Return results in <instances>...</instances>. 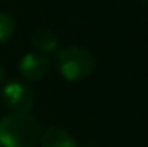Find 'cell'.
Here are the masks:
<instances>
[{"label": "cell", "instance_id": "obj_1", "mask_svg": "<svg viewBox=\"0 0 148 147\" xmlns=\"http://www.w3.org/2000/svg\"><path fill=\"white\" fill-rule=\"evenodd\" d=\"M41 125L29 112H12L0 119V147H36Z\"/></svg>", "mask_w": 148, "mask_h": 147}, {"label": "cell", "instance_id": "obj_2", "mask_svg": "<svg viewBox=\"0 0 148 147\" xmlns=\"http://www.w3.org/2000/svg\"><path fill=\"white\" fill-rule=\"evenodd\" d=\"M57 68H59V73L67 81H81L91 76L93 71L97 69V59L84 47L71 45L59 52Z\"/></svg>", "mask_w": 148, "mask_h": 147}, {"label": "cell", "instance_id": "obj_3", "mask_svg": "<svg viewBox=\"0 0 148 147\" xmlns=\"http://www.w3.org/2000/svg\"><path fill=\"white\" fill-rule=\"evenodd\" d=\"M2 101L12 112H29L35 106V92L23 81H9L2 88Z\"/></svg>", "mask_w": 148, "mask_h": 147}, {"label": "cell", "instance_id": "obj_4", "mask_svg": "<svg viewBox=\"0 0 148 147\" xmlns=\"http://www.w3.org/2000/svg\"><path fill=\"white\" fill-rule=\"evenodd\" d=\"M48 71H50V61L43 54L29 52V54H24L23 59L19 61V73L26 80L40 81L48 74Z\"/></svg>", "mask_w": 148, "mask_h": 147}, {"label": "cell", "instance_id": "obj_5", "mask_svg": "<svg viewBox=\"0 0 148 147\" xmlns=\"http://www.w3.org/2000/svg\"><path fill=\"white\" fill-rule=\"evenodd\" d=\"M40 146L41 147H77L74 137L64 128L60 126H50L47 128V132L41 133L40 139Z\"/></svg>", "mask_w": 148, "mask_h": 147}, {"label": "cell", "instance_id": "obj_6", "mask_svg": "<svg viewBox=\"0 0 148 147\" xmlns=\"http://www.w3.org/2000/svg\"><path fill=\"white\" fill-rule=\"evenodd\" d=\"M31 43L40 54H52L59 49V38L48 28H38L31 35Z\"/></svg>", "mask_w": 148, "mask_h": 147}, {"label": "cell", "instance_id": "obj_7", "mask_svg": "<svg viewBox=\"0 0 148 147\" xmlns=\"http://www.w3.org/2000/svg\"><path fill=\"white\" fill-rule=\"evenodd\" d=\"M16 31V21L10 14L0 10V45L9 42Z\"/></svg>", "mask_w": 148, "mask_h": 147}, {"label": "cell", "instance_id": "obj_8", "mask_svg": "<svg viewBox=\"0 0 148 147\" xmlns=\"http://www.w3.org/2000/svg\"><path fill=\"white\" fill-rule=\"evenodd\" d=\"M3 80H5V69H3V68L0 66V83H2Z\"/></svg>", "mask_w": 148, "mask_h": 147}, {"label": "cell", "instance_id": "obj_9", "mask_svg": "<svg viewBox=\"0 0 148 147\" xmlns=\"http://www.w3.org/2000/svg\"><path fill=\"white\" fill-rule=\"evenodd\" d=\"M141 2H143V3H147V5H148V0H141Z\"/></svg>", "mask_w": 148, "mask_h": 147}]
</instances>
